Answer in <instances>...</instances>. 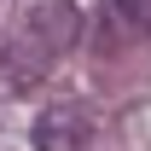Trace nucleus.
I'll return each mask as SVG.
<instances>
[{"instance_id":"nucleus-3","label":"nucleus","mask_w":151,"mask_h":151,"mask_svg":"<svg viewBox=\"0 0 151 151\" xmlns=\"http://www.w3.org/2000/svg\"><path fill=\"white\" fill-rule=\"evenodd\" d=\"M116 6H122V18H128V23L151 29V0H116Z\"/></svg>"},{"instance_id":"nucleus-2","label":"nucleus","mask_w":151,"mask_h":151,"mask_svg":"<svg viewBox=\"0 0 151 151\" xmlns=\"http://www.w3.org/2000/svg\"><path fill=\"white\" fill-rule=\"evenodd\" d=\"M81 145H87V122L76 111L52 105V111L35 116V151H81Z\"/></svg>"},{"instance_id":"nucleus-1","label":"nucleus","mask_w":151,"mask_h":151,"mask_svg":"<svg viewBox=\"0 0 151 151\" xmlns=\"http://www.w3.org/2000/svg\"><path fill=\"white\" fill-rule=\"evenodd\" d=\"M70 41H76V6L70 0H41V6H29L23 29L12 35V47H6V81H12V87H35L41 76L70 52Z\"/></svg>"}]
</instances>
